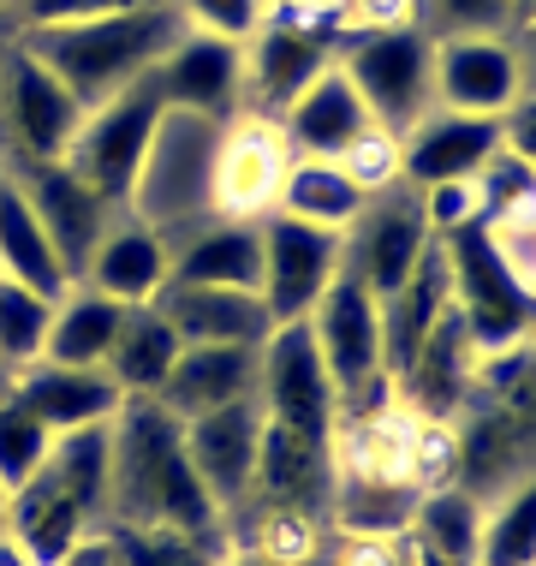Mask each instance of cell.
<instances>
[{
    "instance_id": "obj_32",
    "label": "cell",
    "mask_w": 536,
    "mask_h": 566,
    "mask_svg": "<svg viewBox=\"0 0 536 566\" xmlns=\"http://www.w3.org/2000/svg\"><path fill=\"white\" fill-rule=\"evenodd\" d=\"M406 537L429 548V555H441L448 566H477L483 560V501L459 483L423 489Z\"/></svg>"
},
{
    "instance_id": "obj_29",
    "label": "cell",
    "mask_w": 536,
    "mask_h": 566,
    "mask_svg": "<svg viewBox=\"0 0 536 566\" xmlns=\"http://www.w3.org/2000/svg\"><path fill=\"white\" fill-rule=\"evenodd\" d=\"M0 274L19 281V286H30V293H42V298H60L72 286V274H66V263H60L54 239L42 233L36 209L24 203V191H19V179H12V174H0Z\"/></svg>"
},
{
    "instance_id": "obj_28",
    "label": "cell",
    "mask_w": 536,
    "mask_h": 566,
    "mask_svg": "<svg viewBox=\"0 0 536 566\" xmlns=\"http://www.w3.org/2000/svg\"><path fill=\"white\" fill-rule=\"evenodd\" d=\"M179 352H186V340L174 334V323H167L156 304H132L102 370L119 381V394H126V400H156L161 381L174 376Z\"/></svg>"
},
{
    "instance_id": "obj_26",
    "label": "cell",
    "mask_w": 536,
    "mask_h": 566,
    "mask_svg": "<svg viewBox=\"0 0 536 566\" xmlns=\"http://www.w3.org/2000/svg\"><path fill=\"white\" fill-rule=\"evenodd\" d=\"M448 311H453V269H448L441 239H429V251L418 256L411 281L381 304V364H388V376H400L418 358V346L435 334V323Z\"/></svg>"
},
{
    "instance_id": "obj_9",
    "label": "cell",
    "mask_w": 536,
    "mask_h": 566,
    "mask_svg": "<svg viewBox=\"0 0 536 566\" xmlns=\"http://www.w3.org/2000/svg\"><path fill=\"white\" fill-rule=\"evenodd\" d=\"M256 233H263V304L281 323H311L316 298L328 293V281L346 269V233H328V227H311L298 216H256Z\"/></svg>"
},
{
    "instance_id": "obj_48",
    "label": "cell",
    "mask_w": 536,
    "mask_h": 566,
    "mask_svg": "<svg viewBox=\"0 0 536 566\" xmlns=\"http://www.w3.org/2000/svg\"><path fill=\"white\" fill-rule=\"evenodd\" d=\"M221 566H281V560L256 555V548H244V555H233V548H227V560H221Z\"/></svg>"
},
{
    "instance_id": "obj_41",
    "label": "cell",
    "mask_w": 536,
    "mask_h": 566,
    "mask_svg": "<svg viewBox=\"0 0 536 566\" xmlns=\"http://www.w3.org/2000/svg\"><path fill=\"white\" fill-rule=\"evenodd\" d=\"M340 167H346V174L358 179V186L370 191V197L388 191V186H400V137L381 132V126H370V132H364L358 144H351L346 156H340Z\"/></svg>"
},
{
    "instance_id": "obj_4",
    "label": "cell",
    "mask_w": 536,
    "mask_h": 566,
    "mask_svg": "<svg viewBox=\"0 0 536 566\" xmlns=\"http://www.w3.org/2000/svg\"><path fill=\"white\" fill-rule=\"evenodd\" d=\"M334 66L351 78L376 126L393 137L435 108V36L418 19L346 30Z\"/></svg>"
},
{
    "instance_id": "obj_34",
    "label": "cell",
    "mask_w": 536,
    "mask_h": 566,
    "mask_svg": "<svg viewBox=\"0 0 536 566\" xmlns=\"http://www.w3.org/2000/svg\"><path fill=\"white\" fill-rule=\"evenodd\" d=\"M477 566H536V471L501 489L483 507V560Z\"/></svg>"
},
{
    "instance_id": "obj_18",
    "label": "cell",
    "mask_w": 536,
    "mask_h": 566,
    "mask_svg": "<svg viewBox=\"0 0 536 566\" xmlns=\"http://www.w3.org/2000/svg\"><path fill=\"white\" fill-rule=\"evenodd\" d=\"M471 381H477V346H471L465 316L448 311L435 323V334L418 346V358L393 376V394H400V406L418 411V418L453 423L471 400Z\"/></svg>"
},
{
    "instance_id": "obj_51",
    "label": "cell",
    "mask_w": 536,
    "mask_h": 566,
    "mask_svg": "<svg viewBox=\"0 0 536 566\" xmlns=\"http://www.w3.org/2000/svg\"><path fill=\"white\" fill-rule=\"evenodd\" d=\"M411 543V537H406ZM411 566H448V560H441V555H429V548H418V543H411Z\"/></svg>"
},
{
    "instance_id": "obj_25",
    "label": "cell",
    "mask_w": 536,
    "mask_h": 566,
    "mask_svg": "<svg viewBox=\"0 0 536 566\" xmlns=\"http://www.w3.org/2000/svg\"><path fill=\"white\" fill-rule=\"evenodd\" d=\"M167 256H174V263H167V281H179V286H244V293L263 286V233L244 216L203 221Z\"/></svg>"
},
{
    "instance_id": "obj_14",
    "label": "cell",
    "mask_w": 536,
    "mask_h": 566,
    "mask_svg": "<svg viewBox=\"0 0 536 566\" xmlns=\"http://www.w3.org/2000/svg\"><path fill=\"white\" fill-rule=\"evenodd\" d=\"M311 334H316L322 364H328V376H334V388H340V394H351L358 381H370V376L388 370V364H381V298L351 269L334 274L328 293L316 298Z\"/></svg>"
},
{
    "instance_id": "obj_44",
    "label": "cell",
    "mask_w": 536,
    "mask_h": 566,
    "mask_svg": "<svg viewBox=\"0 0 536 566\" xmlns=\"http://www.w3.org/2000/svg\"><path fill=\"white\" fill-rule=\"evenodd\" d=\"M501 132H507V149L525 156L536 167V96H518L507 114H501Z\"/></svg>"
},
{
    "instance_id": "obj_39",
    "label": "cell",
    "mask_w": 536,
    "mask_h": 566,
    "mask_svg": "<svg viewBox=\"0 0 536 566\" xmlns=\"http://www.w3.org/2000/svg\"><path fill=\"white\" fill-rule=\"evenodd\" d=\"M429 36H513V7L507 0H423Z\"/></svg>"
},
{
    "instance_id": "obj_10",
    "label": "cell",
    "mask_w": 536,
    "mask_h": 566,
    "mask_svg": "<svg viewBox=\"0 0 536 566\" xmlns=\"http://www.w3.org/2000/svg\"><path fill=\"white\" fill-rule=\"evenodd\" d=\"M429 239L435 233H429V221H423V197H418V186L400 179V186L376 191L370 203H364V216L346 227V269L388 304L411 281V269H418V256L429 251Z\"/></svg>"
},
{
    "instance_id": "obj_40",
    "label": "cell",
    "mask_w": 536,
    "mask_h": 566,
    "mask_svg": "<svg viewBox=\"0 0 536 566\" xmlns=\"http://www.w3.org/2000/svg\"><path fill=\"white\" fill-rule=\"evenodd\" d=\"M186 12L191 30H209V36H227V42H251L269 19V0H174Z\"/></svg>"
},
{
    "instance_id": "obj_7",
    "label": "cell",
    "mask_w": 536,
    "mask_h": 566,
    "mask_svg": "<svg viewBox=\"0 0 536 566\" xmlns=\"http://www.w3.org/2000/svg\"><path fill=\"white\" fill-rule=\"evenodd\" d=\"M256 406H263V418L281 423V430L334 448V430H340V388H334L328 364H322V346H316L311 323H281L263 340Z\"/></svg>"
},
{
    "instance_id": "obj_11",
    "label": "cell",
    "mask_w": 536,
    "mask_h": 566,
    "mask_svg": "<svg viewBox=\"0 0 536 566\" xmlns=\"http://www.w3.org/2000/svg\"><path fill=\"white\" fill-rule=\"evenodd\" d=\"M244 507H256V525H263V518H304V525H322L334 507V448L304 441V436L263 418V448H256V478H251ZM244 507H233V513H244Z\"/></svg>"
},
{
    "instance_id": "obj_47",
    "label": "cell",
    "mask_w": 536,
    "mask_h": 566,
    "mask_svg": "<svg viewBox=\"0 0 536 566\" xmlns=\"http://www.w3.org/2000/svg\"><path fill=\"white\" fill-rule=\"evenodd\" d=\"M0 566H36V560H30V555H24V548L12 543V537H0Z\"/></svg>"
},
{
    "instance_id": "obj_42",
    "label": "cell",
    "mask_w": 536,
    "mask_h": 566,
    "mask_svg": "<svg viewBox=\"0 0 536 566\" xmlns=\"http://www.w3.org/2000/svg\"><path fill=\"white\" fill-rule=\"evenodd\" d=\"M126 7H156V0H7V19L12 30H36V24L102 19V12H126Z\"/></svg>"
},
{
    "instance_id": "obj_6",
    "label": "cell",
    "mask_w": 536,
    "mask_h": 566,
    "mask_svg": "<svg viewBox=\"0 0 536 566\" xmlns=\"http://www.w3.org/2000/svg\"><path fill=\"white\" fill-rule=\"evenodd\" d=\"M161 114H167V102H161V90L149 78L119 90V96H107V102H96V108L84 114L78 137L66 144V167L102 197V203L126 209L132 186H137V167H144V156H149V137H156Z\"/></svg>"
},
{
    "instance_id": "obj_8",
    "label": "cell",
    "mask_w": 536,
    "mask_h": 566,
    "mask_svg": "<svg viewBox=\"0 0 536 566\" xmlns=\"http://www.w3.org/2000/svg\"><path fill=\"white\" fill-rule=\"evenodd\" d=\"M84 102L12 36L0 66V144L7 161H66V144L84 126Z\"/></svg>"
},
{
    "instance_id": "obj_33",
    "label": "cell",
    "mask_w": 536,
    "mask_h": 566,
    "mask_svg": "<svg viewBox=\"0 0 536 566\" xmlns=\"http://www.w3.org/2000/svg\"><path fill=\"white\" fill-rule=\"evenodd\" d=\"M49 471L78 495L90 525H107V489H114V423H90V430L54 436Z\"/></svg>"
},
{
    "instance_id": "obj_2",
    "label": "cell",
    "mask_w": 536,
    "mask_h": 566,
    "mask_svg": "<svg viewBox=\"0 0 536 566\" xmlns=\"http://www.w3.org/2000/svg\"><path fill=\"white\" fill-rule=\"evenodd\" d=\"M186 30H191L186 12L174 0H156V7L102 12V19H78V24H36V30H19V42L84 108H96V102L119 96V90L144 84L174 54V42Z\"/></svg>"
},
{
    "instance_id": "obj_20",
    "label": "cell",
    "mask_w": 536,
    "mask_h": 566,
    "mask_svg": "<svg viewBox=\"0 0 536 566\" xmlns=\"http://www.w3.org/2000/svg\"><path fill=\"white\" fill-rule=\"evenodd\" d=\"M376 119L340 66H328L316 84H304L281 114V137L293 149V161H340Z\"/></svg>"
},
{
    "instance_id": "obj_35",
    "label": "cell",
    "mask_w": 536,
    "mask_h": 566,
    "mask_svg": "<svg viewBox=\"0 0 536 566\" xmlns=\"http://www.w3.org/2000/svg\"><path fill=\"white\" fill-rule=\"evenodd\" d=\"M119 548V566H221L227 560V537L209 531H144V525H102Z\"/></svg>"
},
{
    "instance_id": "obj_23",
    "label": "cell",
    "mask_w": 536,
    "mask_h": 566,
    "mask_svg": "<svg viewBox=\"0 0 536 566\" xmlns=\"http://www.w3.org/2000/svg\"><path fill=\"white\" fill-rule=\"evenodd\" d=\"M256 376H263V346H186L156 400L186 423L233 400H256Z\"/></svg>"
},
{
    "instance_id": "obj_16",
    "label": "cell",
    "mask_w": 536,
    "mask_h": 566,
    "mask_svg": "<svg viewBox=\"0 0 536 566\" xmlns=\"http://www.w3.org/2000/svg\"><path fill=\"white\" fill-rule=\"evenodd\" d=\"M256 448H263V406L256 400H233L221 411H203V418H186V453L221 518L251 495Z\"/></svg>"
},
{
    "instance_id": "obj_46",
    "label": "cell",
    "mask_w": 536,
    "mask_h": 566,
    "mask_svg": "<svg viewBox=\"0 0 536 566\" xmlns=\"http://www.w3.org/2000/svg\"><path fill=\"white\" fill-rule=\"evenodd\" d=\"M513 49H518V78H525V96H536V19L525 30H513Z\"/></svg>"
},
{
    "instance_id": "obj_56",
    "label": "cell",
    "mask_w": 536,
    "mask_h": 566,
    "mask_svg": "<svg viewBox=\"0 0 536 566\" xmlns=\"http://www.w3.org/2000/svg\"><path fill=\"white\" fill-rule=\"evenodd\" d=\"M0 7H7V0H0Z\"/></svg>"
},
{
    "instance_id": "obj_27",
    "label": "cell",
    "mask_w": 536,
    "mask_h": 566,
    "mask_svg": "<svg viewBox=\"0 0 536 566\" xmlns=\"http://www.w3.org/2000/svg\"><path fill=\"white\" fill-rule=\"evenodd\" d=\"M90 531H102V525H90V513L78 507V495H72V489L60 483L49 465H42L30 483L12 489L7 537L19 543L36 566H54V560L66 555V548L78 543V537H90Z\"/></svg>"
},
{
    "instance_id": "obj_24",
    "label": "cell",
    "mask_w": 536,
    "mask_h": 566,
    "mask_svg": "<svg viewBox=\"0 0 536 566\" xmlns=\"http://www.w3.org/2000/svg\"><path fill=\"white\" fill-rule=\"evenodd\" d=\"M167 263H174L167 239L149 221H137L132 209H119L114 227L102 233V244L90 251L78 286H96V293L119 298V304H156L167 286Z\"/></svg>"
},
{
    "instance_id": "obj_54",
    "label": "cell",
    "mask_w": 536,
    "mask_h": 566,
    "mask_svg": "<svg viewBox=\"0 0 536 566\" xmlns=\"http://www.w3.org/2000/svg\"><path fill=\"white\" fill-rule=\"evenodd\" d=\"M525 346H530V364H536V334H530V340H525Z\"/></svg>"
},
{
    "instance_id": "obj_43",
    "label": "cell",
    "mask_w": 536,
    "mask_h": 566,
    "mask_svg": "<svg viewBox=\"0 0 536 566\" xmlns=\"http://www.w3.org/2000/svg\"><path fill=\"white\" fill-rule=\"evenodd\" d=\"M423 221L429 233H453V227H471L483 221V197H477V179H448V186H423Z\"/></svg>"
},
{
    "instance_id": "obj_21",
    "label": "cell",
    "mask_w": 536,
    "mask_h": 566,
    "mask_svg": "<svg viewBox=\"0 0 536 566\" xmlns=\"http://www.w3.org/2000/svg\"><path fill=\"white\" fill-rule=\"evenodd\" d=\"M156 311L174 323V334L186 346H263L274 334V316L263 293L244 286H179L167 281Z\"/></svg>"
},
{
    "instance_id": "obj_38",
    "label": "cell",
    "mask_w": 536,
    "mask_h": 566,
    "mask_svg": "<svg viewBox=\"0 0 536 566\" xmlns=\"http://www.w3.org/2000/svg\"><path fill=\"white\" fill-rule=\"evenodd\" d=\"M477 197H483V221L530 216V209H536V167L501 144L495 156L483 161V174H477Z\"/></svg>"
},
{
    "instance_id": "obj_30",
    "label": "cell",
    "mask_w": 536,
    "mask_h": 566,
    "mask_svg": "<svg viewBox=\"0 0 536 566\" xmlns=\"http://www.w3.org/2000/svg\"><path fill=\"white\" fill-rule=\"evenodd\" d=\"M132 304L96 293V286H66L54 298V323H49V346L42 358L54 364H78V370H102L107 352H114V334L126 323Z\"/></svg>"
},
{
    "instance_id": "obj_45",
    "label": "cell",
    "mask_w": 536,
    "mask_h": 566,
    "mask_svg": "<svg viewBox=\"0 0 536 566\" xmlns=\"http://www.w3.org/2000/svg\"><path fill=\"white\" fill-rule=\"evenodd\" d=\"M54 566H119V548H114L107 531H90V537H78Z\"/></svg>"
},
{
    "instance_id": "obj_52",
    "label": "cell",
    "mask_w": 536,
    "mask_h": 566,
    "mask_svg": "<svg viewBox=\"0 0 536 566\" xmlns=\"http://www.w3.org/2000/svg\"><path fill=\"white\" fill-rule=\"evenodd\" d=\"M7 507H12V489L0 483V537H7Z\"/></svg>"
},
{
    "instance_id": "obj_5",
    "label": "cell",
    "mask_w": 536,
    "mask_h": 566,
    "mask_svg": "<svg viewBox=\"0 0 536 566\" xmlns=\"http://www.w3.org/2000/svg\"><path fill=\"white\" fill-rule=\"evenodd\" d=\"M441 251H448V269H453V311L465 316L477 358L518 352L536 334V293L507 269V256L495 251L488 221L441 233Z\"/></svg>"
},
{
    "instance_id": "obj_1",
    "label": "cell",
    "mask_w": 536,
    "mask_h": 566,
    "mask_svg": "<svg viewBox=\"0 0 536 566\" xmlns=\"http://www.w3.org/2000/svg\"><path fill=\"white\" fill-rule=\"evenodd\" d=\"M107 525L144 531H221L203 478L186 453V423L161 400H126L114 418V489H107Z\"/></svg>"
},
{
    "instance_id": "obj_22",
    "label": "cell",
    "mask_w": 536,
    "mask_h": 566,
    "mask_svg": "<svg viewBox=\"0 0 536 566\" xmlns=\"http://www.w3.org/2000/svg\"><path fill=\"white\" fill-rule=\"evenodd\" d=\"M12 394L49 423L54 436L66 430H90V423H114L126 394L107 370H78V364H54V358H36L30 370L12 376Z\"/></svg>"
},
{
    "instance_id": "obj_37",
    "label": "cell",
    "mask_w": 536,
    "mask_h": 566,
    "mask_svg": "<svg viewBox=\"0 0 536 566\" xmlns=\"http://www.w3.org/2000/svg\"><path fill=\"white\" fill-rule=\"evenodd\" d=\"M49 453H54V430L19 400V394H7V400H0V483L7 489L30 483L49 465Z\"/></svg>"
},
{
    "instance_id": "obj_3",
    "label": "cell",
    "mask_w": 536,
    "mask_h": 566,
    "mask_svg": "<svg viewBox=\"0 0 536 566\" xmlns=\"http://www.w3.org/2000/svg\"><path fill=\"white\" fill-rule=\"evenodd\" d=\"M221 144H227L221 119L179 114V108H167L156 137H149V156L137 167L126 209L156 227L167 239V251L186 233H197L203 221L221 216Z\"/></svg>"
},
{
    "instance_id": "obj_13",
    "label": "cell",
    "mask_w": 536,
    "mask_h": 566,
    "mask_svg": "<svg viewBox=\"0 0 536 566\" xmlns=\"http://www.w3.org/2000/svg\"><path fill=\"white\" fill-rule=\"evenodd\" d=\"M167 108L203 114V119H239L244 114V42L209 36V30H186L174 54L149 72Z\"/></svg>"
},
{
    "instance_id": "obj_36",
    "label": "cell",
    "mask_w": 536,
    "mask_h": 566,
    "mask_svg": "<svg viewBox=\"0 0 536 566\" xmlns=\"http://www.w3.org/2000/svg\"><path fill=\"white\" fill-rule=\"evenodd\" d=\"M49 323H54V298H42V293H30V286L0 274V364H7L12 376L42 358Z\"/></svg>"
},
{
    "instance_id": "obj_53",
    "label": "cell",
    "mask_w": 536,
    "mask_h": 566,
    "mask_svg": "<svg viewBox=\"0 0 536 566\" xmlns=\"http://www.w3.org/2000/svg\"><path fill=\"white\" fill-rule=\"evenodd\" d=\"M7 394H12V370L0 364V400H7Z\"/></svg>"
},
{
    "instance_id": "obj_15",
    "label": "cell",
    "mask_w": 536,
    "mask_h": 566,
    "mask_svg": "<svg viewBox=\"0 0 536 566\" xmlns=\"http://www.w3.org/2000/svg\"><path fill=\"white\" fill-rule=\"evenodd\" d=\"M507 144L501 119L488 114H459V108H429L418 126L400 132V179L406 186H448V179H477L483 161Z\"/></svg>"
},
{
    "instance_id": "obj_55",
    "label": "cell",
    "mask_w": 536,
    "mask_h": 566,
    "mask_svg": "<svg viewBox=\"0 0 536 566\" xmlns=\"http://www.w3.org/2000/svg\"><path fill=\"white\" fill-rule=\"evenodd\" d=\"M269 7H286V0H269Z\"/></svg>"
},
{
    "instance_id": "obj_12",
    "label": "cell",
    "mask_w": 536,
    "mask_h": 566,
    "mask_svg": "<svg viewBox=\"0 0 536 566\" xmlns=\"http://www.w3.org/2000/svg\"><path fill=\"white\" fill-rule=\"evenodd\" d=\"M7 174L19 179L24 203L36 209L42 233L54 239L60 263H66L72 286H78V281H84V263H90V251L102 244V233L114 227V216H119V209H114V203H102V197L90 191V186H84L78 174H72L66 161H12Z\"/></svg>"
},
{
    "instance_id": "obj_49",
    "label": "cell",
    "mask_w": 536,
    "mask_h": 566,
    "mask_svg": "<svg viewBox=\"0 0 536 566\" xmlns=\"http://www.w3.org/2000/svg\"><path fill=\"white\" fill-rule=\"evenodd\" d=\"M507 7H513V30H525L536 19V0H507Z\"/></svg>"
},
{
    "instance_id": "obj_31",
    "label": "cell",
    "mask_w": 536,
    "mask_h": 566,
    "mask_svg": "<svg viewBox=\"0 0 536 566\" xmlns=\"http://www.w3.org/2000/svg\"><path fill=\"white\" fill-rule=\"evenodd\" d=\"M364 203H370V191H364L340 161H293L281 179V197H274L281 216L328 227V233H346V227L364 216Z\"/></svg>"
},
{
    "instance_id": "obj_50",
    "label": "cell",
    "mask_w": 536,
    "mask_h": 566,
    "mask_svg": "<svg viewBox=\"0 0 536 566\" xmlns=\"http://www.w3.org/2000/svg\"><path fill=\"white\" fill-rule=\"evenodd\" d=\"M12 36H19V30H12V19H7V7H0V66H7V49H12Z\"/></svg>"
},
{
    "instance_id": "obj_19",
    "label": "cell",
    "mask_w": 536,
    "mask_h": 566,
    "mask_svg": "<svg viewBox=\"0 0 536 566\" xmlns=\"http://www.w3.org/2000/svg\"><path fill=\"white\" fill-rule=\"evenodd\" d=\"M293 167V149L281 137V119L263 114H239L227 119V144H221V216H269L281 179Z\"/></svg>"
},
{
    "instance_id": "obj_17",
    "label": "cell",
    "mask_w": 536,
    "mask_h": 566,
    "mask_svg": "<svg viewBox=\"0 0 536 566\" xmlns=\"http://www.w3.org/2000/svg\"><path fill=\"white\" fill-rule=\"evenodd\" d=\"M525 96L513 36H441L435 42V108L501 119Z\"/></svg>"
}]
</instances>
